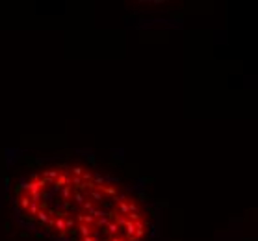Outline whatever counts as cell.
I'll list each match as a JSON object with an SVG mask.
<instances>
[{
  "label": "cell",
  "mask_w": 258,
  "mask_h": 241,
  "mask_svg": "<svg viewBox=\"0 0 258 241\" xmlns=\"http://www.w3.org/2000/svg\"><path fill=\"white\" fill-rule=\"evenodd\" d=\"M104 193L117 199V187H115V185H104V187H102V195H104Z\"/></svg>",
  "instance_id": "1"
},
{
  "label": "cell",
  "mask_w": 258,
  "mask_h": 241,
  "mask_svg": "<svg viewBox=\"0 0 258 241\" xmlns=\"http://www.w3.org/2000/svg\"><path fill=\"white\" fill-rule=\"evenodd\" d=\"M24 163L28 165L30 169H34V167H36V165H37V163H36V160H34L32 156H24Z\"/></svg>",
  "instance_id": "2"
},
{
  "label": "cell",
  "mask_w": 258,
  "mask_h": 241,
  "mask_svg": "<svg viewBox=\"0 0 258 241\" xmlns=\"http://www.w3.org/2000/svg\"><path fill=\"white\" fill-rule=\"evenodd\" d=\"M78 230H80V236H82V238L89 236V228H87V224H80V228H78Z\"/></svg>",
  "instance_id": "3"
},
{
  "label": "cell",
  "mask_w": 258,
  "mask_h": 241,
  "mask_svg": "<svg viewBox=\"0 0 258 241\" xmlns=\"http://www.w3.org/2000/svg\"><path fill=\"white\" fill-rule=\"evenodd\" d=\"M71 171L74 173V175H76V178H78V176H82V175H84V169H82L80 165H74V167L71 169Z\"/></svg>",
  "instance_id": "4"
},
{
  "label": "cell",
  "mask_w": 258,
  "mask_h": 241,
  "mask_svg": "<svg viewBox=\"0 0 258 241\" xmlns=\"http://www.w3.org/2000/svg\"><path fill=\"white\" fill-rule=\"evenodd\" d=\"M22 189H24V185H22V182H21V184H17V185H15V187H13V193H15V195H17V197H21Z\"/></svg>",
  "instance_id": "5"
},
{
  "label": "cell",
  "mask_w": 258,
  "mask_h": 241,
  "mask_svg": "<svg viewBox=\"0 0 258 241\" xmlns=\"http://www.w3.org/2000/svg\"><path fill=\"white\" fill-rule=\"evenodd\" d=\"M74 199H76V202H78V204H82V202H84V195H82L80 191H74Z\"/></svg>",
  "instance_id": "6"
},
{
  "label": "cell",
  "mask_w": 258,
  "mask_h": 241,
  "mask_svg": "<svg viewBox=\"0 0 258 241\" xmlns=\"http://www.w3.org/2000/svg\"><path fill=\"white\" fill-rule=\"evenodd\" d=\"M147 199H150V197H148L147 193H138V200H139V202H145Z\"/></svg>",
  "instance_id": "7"
},
{
  "label": "cell",
  "mask_w": 258,
  "mask_h": 241,
  "mask_svg": "<svg viewBox=\"0 0 258 241\" xmlns=\"http://www.w3.org/2000/svg\"><path fill=\"white\" fill-rule=\"evenodd\" d=\"M91 197H93L95 200H102V191H93Z\"/></svg>",
  "instance_id": "8"
},
{
  "label": "cell",
  "mask_w": 258,
  "mask_h": 241,
  "mask_svg": "<svg viewBox=\"0 0 258 241\" xmlns=\"http://www.w3.org/2000/svg\"><path fill=\"white\" fill-rule=\"evenodd\" d=\"M82 178H84L85 182H93V173H84V175H82Z\"/></svg>",
  "instance_id": "9"
},
{
  "label": "cell",
  "mask_w": 258,
  "mask_h": 241,
  "mask_svg": "<svg viewBox=\"0 0 258 241\" xmlns=\"http://www.w3.org/2000/svg\"><path fill=\"white\" fill-rule=\"evenodd\" d=\"M87 161H89V163H91V167H95V165H97V160H95V156H89V158H87Z\"/></svg>",
  "instance_id": "10"
},
{
  "label": "cell",
  "mask_w": 258,
  "mask_h": 241,
  "mask_svg": "<svg viewBox=\"0 0 258 241\" xmlns=\"http://www.w3.org/2000/svg\"><path fill=\"white\" fill-rule=\"evenodd\" d=\"M167 206H169L167 200H160V202H158V208H167Z\"/></svg>",
  "instance_id": "11"
},
{
  "label": "cell",
  "mask_w": 258,
  "mask_h": 241,
  "mask_svg": "<svg viewBox=\"0 0 258 241\" xmlns=\"http://www.w3.org/2000/svg\"><path fill=\"white\" fill-rule=\"evenodd\" d=\"M152 182H154V178H150V176L148 178H141V184H152Z\"/></svg>",
  "instance_id": "12"
},
{
  "label": "cell",
  "mask_w": 258,
  "mask_h": 241,
  "mask_svg": "<svg viewBox=\"0 0 258 241\" xmlns=\"http://www.w3.org/2000/svg\"><path fill=\"white\" fill-rule=\"evenodd\" d=\"M82 241H99V239L93 238V236H85V238H82Z\"/></svg>",
  "instance_id": "13"
},
{
  "label": "cell",
  "mask_w": 258,
  "mask_h": 241,
  "mask_svg": "<svg viewBox=\"0 0 258 241\" xmlns=\"http://www.w3.org/2000/svg\"><path fill=\"white\" fill-rule=\"evenodd\" d=\"M9 228H11V223H9V221H6V223H4V230H9Z\"/></svg>",
  "instance_id": "14"
},
{
  "label": "cell",
  "mask_w": 258,
  "mask_h": 241,
  "mask_svg": "<svg viewBox=\"0 0 258 241\" xmlns=\"http://www.w3.org/2000/svg\"><path fill=\"white\" fill-rule=\"evenodd\" d=\"M36 239H37V241L43 239V234H41V232H36Z\"/></svg>",
  "instance_id": "15"
},
{
  "label": "cell",
  "mask_w": 258,
  "mask_h": 241,
  "mask_svg": "<svg viewBox=\"0 0 258 241\" xmlns=\"http://www.w3.org/2000/svg\"><path fill=\"white\" fill-rule=\"evenodd\" d=\"M19 236H21V238H22V239H26V238H28V236H30V234H28V232H21V234H19Z\"/></svg>",
  "instance_id": "16"
},
{
  "label": "cell",
  "mask_w": 258,
  "mask_h": 241,
  "mask_svg": "<svg viewBox=\"0 0 258 241\" xmlns=\"http://www.w3.org/2000/svg\"><path fill=\"white\" fill-rule=\"evenodd\" d=\"M4 184H6V185L11 184V178H9V176H6V178H4Z\"/></svg>",
  "instance_id": "17"
},
{
  "label": "cell",
  "mask_w": 258,
  "mask_h": 241,
  "mask_svg": "<svg viewBox=\"0 0 258 241\" xmlns=\"http://www.w3.org/2000/svg\"><path fill=\"white\" fill-rule=\"evenodd\" d=\"M126 241H139V239H138V238H136V236H134V238H132V236H130V238H128Z\"/></svg>",
  "instance_id": "18"
},
{
  "label": "cell",
  "mask_w": 258,
  "mask_h": 241,
  "mask_svg": "<svg viewBox=\"0 0 258 241\" xmlns=\"http://www.w3.org/2000/svg\"><path fill=\"white\" fill-rule=\"evenodd\" d=\"M69 241H82V239H76V238H71V239H69Z\"/></svg>",
  "instance_id": "19"
},
{
  "label": "cell",
  "mask_w": 258,
  "mask_h": 241,
  "mask_svg": "<svg viewBox=\"0 0 258 241\" xmlns=\"http://www.w3.org/2000/svg\"><path fill=\"white\" fill-rule=\"evenodd\" d=\"M113 241H121V239H113Z\"/></svg>",
  "instance_id": "20"
}]
</instances>
